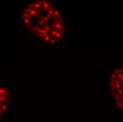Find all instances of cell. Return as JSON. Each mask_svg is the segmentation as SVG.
I'll return each instance as SVG.
<instances>
[{"mask_svg": "<svg viewBox=\"0 0 123 122\" xmlns=\"http://www.w3.org/2000/svg\"><path fill=\"white\" fill-rule=\"evenodd\" d=\"M21 21L29 33L50 45L61 43L68 33L64 15L54 4L47 0L30 3L21 13Z\"/></svg>", "mask_w": 123, "mask_h": 122, "instance_id": "obj_1", "label": "cell"}, {"mask_svg": "<svg viewBox=\"0 0 123 122\" xmlns=\"http://www.w3.org/2000/svg\"><path fill=\"white\" fill-rule=\"evenodd\" d=\"M10 92L4 86H0V120L6 113L10 105Z\"/></svg>", "mask_w": 123, "mask_h": 122, "instance_id": "obj_3", "label": "cell"}, {"mask_svg": "<svg viewBox=\"0 0 123 122\" xmlns=\"http://www.w3.org/2000/svg\"><path fill=\"white\" fill-rule=\"evenodd\" d=\"M109 85L116 105L123 111V69H114L109 77Z\"/></svg>", "mask_w": 123, "mask_h": 122, "instance_id": "obj_2", "label": "cell"}]
</instances>
